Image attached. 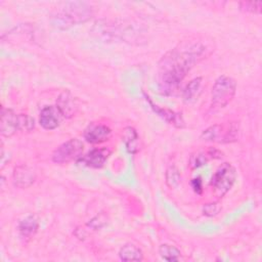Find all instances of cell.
Returning a JSON list of instances; mask_svg holds the SVG:
<instances>
[{"label": "cell", "mask_w": 262, "mask_h": 262, "mask_svg": "<svg viewBox=\"0 0 262 262\" xmlns=\"http://www.w3.org/2000/svg\"><path fill=\"white\" fill-rule=\"evenodd\" d=\"M211 50L201 39L187 40L166 52L159 61L158 83L163 94H173L188 72L210 55Z\"/></svg>", "instance_id": "6da1fadb"}, {"label": "cell", "mask_w": 262, "mask_h": 262, "mask_svg": "<svg viewBox=\"0 0 262 262\" xmlns=\"http://www.w3.org/2000/svg\"><path fill=\"white\" fill-rule=\"evenodd\" d=\"M92 14V7L86 2H67L53 12L51 23L55 28L66 30L88 20Z\"/></svg>", "instance_id": "7a4b0ae2"}, {"label": "cell", "mask_w": 262, "mask_h": 262, "mask_svg": "<svg viewBox=\"0 0 262 262\" xmlns=\"http://www.w3.org/2000/svg\"><path fill=\"white\" fill-rule=\"evenodd\" d=\"M236 82L229 76H220L215 81L211 93V111L218 112L225 107L234 97Z\"/></svg>", "instance_id": "3957f363"}, {"label": "cell", "mask_w": 262, "mask_h": 262, "mask_svg": "<svg viewBox=\"0 0 262 262\" xmlns=\"http://www.w3.org/2000/svg\"><path fill=\"white\" fill-rule=\"evenodd\" d=\"M236 179V172L234 167L229 163H223L217 171L214 173L211 185L214 188V192L218 198H222L226 194Z\"/></svg>", "instance_id": "277c9868"}, {"label": "cell", "mask_w": 262, "mask_h": 262, "mask_svg": "<svg viewBox=\"0 0 262 262\" xmlns=\"http://www.w3.org/2000/svg\"><path fill=\"white\" fill-rule=\"evenodd\" d=\"M238 127L235 123H228L227 125H213L203 131L201 138L206 141H213L219 143H230L237 139Z\"/></svg>", "instance_id": "5b68a950"}, {"label": "cell", "mask_w": 262, "mask_h": 262, "mask_svg": "<svg viewBox=\"0 0 262 262\" xmlns=\"http://www.w3.org/2000/svg\"><path fill=\"white\" fill-rule=\"evenodd\" d=\"M83 143L77 138H72L61 143L52 154V161L56 164H68L78 161L82 157Z\"/></svg>", "instance_id": "8992f818"}, {"label": "cell", "mask_w": 262, "mask_h": 262, "mask_svg": "<svg viewBox=\"0 0 262 262\" xmlns=\"http://www.w3.org/2000/svg\"><path fill=\"white\" fill-rule=\"evenodd\" d=\"M56 107L62 118L70 119L74 117L79 110L78 99L69 90H64L57 97Z\"/></svg>", "instance_id": "52a82bcc"}, {"label": "cell", "mask_w": 262, "mask_h": 262, "mask_svg": "<svg viewBox=\"0 0 262 262\" xmlns=\"http://www.w3.org/2000/svg\"><path fill=\"white\" fill-rule=\"evenodd\" d=\"M17 130H19V115H16L10 108L1 110L0 131L5 137L12 136Z\"/></svg>", "instance_id": "ba28073f"}, {"label": "cell", "mask_w": 262, "mask_h": 262, "mask_svg": "<svg viewBox=\"0 0 262 262\" xmlns=\"http://www.w3.org/2000/svg\"><path fill=\"white\" fill-rule=\"evenodd\" d=\"M112 134L111 129L103 124L98 123H91L87 126V128L84 130V138L87 142L96 144L106 141Z\"/></svg>", "instance_id": "9c48e42d"}, {"label": "cell", "mask_w": 262, "mask_h": 262, "mask_svg": "<svg viewBox=\"0 0 262 262\" xmlns=\"http://www.w3.org/2000/svg\"><path fill=\"white\" fill-rule=\"evenodd\" d=\"M110 155H111V150L107 147L93 148L89 152H87L85 156L81 157L78 161L87 167L97 169V168H101L104 165Z\"/></svg>", "instance_id": "30bf717a"}, {"label": "cell", "mask_w": 262, "mask_h": 262, "mask_svg": "<svg viewBox=\"0 0 262 262\" xmlns=\"http://www.w3.org/2000/svg\"><path fill=\"white\" fill-rule=\"evenodd\" d=\"M145 95V94H144ZM145 99L146 101L149 103L150 107L152 108V111L159 116L161 117L164 121H166L168 124H171L173 125L174 127L176 128H183L185 126L184 124V120L181 116L180 113H175L169 108H164V107H160L159 105L155 104L152 102V100L147 96L145 95Z\"/></svg>", "instance_id": "8fae6325"}, {"label": "cell", "mask_w": 262, "mask_h": 262, "mask_svg": "<svg viewBox=\"0 0 262 262\" xmlns=\"http://www.w3.org/2000/svg\"><path fill=\"white\" fill-rule=\"evenodd\" d=\"M61 115L56 106L46 105L40 112L39 123L46 130H53L59 126Z\"/></svg>", "instance_id": "7c38bea8"}, {"label": "cell", "mask_w": 262, "mask_h": 262, "mask_svg": "<svg viewBox=\"0 0 262 262\" xmlns=\"http://www.w3.org/2000/svg\"><path fill=\"white\" fill-rule=\"evenodd\" d=\"M13 184L19 188H27L31 186L35 179L36 174L32 168L27 165H19L13 171Z\"/></svg>", "instance_id": "4fadbf2b"}, {"label": "cell", "mask_w": 262, "mask_h": 262, "mask_svg": "<svg viewBox=\"0 0 262 262\" xmlns=\"http://www.w3.org/2000/svg\"><path fill=\"white\" fill-rule=\"evenodd\" d=\"M202 77H196L194 79H192L190 82H188V84L185 86L183 92H182V100L185 103H193L198 100L202 90Z\"/></svg>", "instance_id": "5bb4252c"}, {"label": "cell", "mask_w": 262, "mask_h": 262, "mask_svg": "<svg viewBox=\"0 0 262 262\" xmlns=\"http://www.w3.org/2000/svg\"><path fill=\"white\" fill-rule=\"evenodd\" d=\"M39 228V222L36 216L28 215L23 218L18 223L19 234L25 238H30L35 235Z\"/></svg>", "instance_id": "9a60e30c"}, {"label": "cell", "mask_w": 262, "mask_h": 262, "mask_svg": "<svg viewBox=\"0 0 262 262\" xmlns=\"http://www.w3.org/2000/svg\"><path fill=\"white\" fill-rule=\"evenodd\" d=\"M123 141L130 154H136L139 150V136L133 127H126L122 134Z\"/></svg>", "instance_id": "2e32d148"}, {"label": "cell", "mask_w": 262, "mask_h": 262, "mask_svg": "<svg viewBox=\"0 0 262 262\" xmlns=\"http://www.w3.org/2000/svg\"><path fill=\"white\" fill-rule=\"evenodd\" d=\"M119 257L123 261H141L143 259V254L137 246L126 244L120 249Z\"/></svg>", "instance_id": "e0dca14e"}, {"label": "cell", "mask_w": 262, "mask_h": 262, "mask_svg": "<svg viewBox=\"0 0 262 262\" xmlns=\"http://www.w3.org/2000/svg\"><path fill=\"white\" fill-rule=\"evenodd\" d=\"M159 254L164 260L169 261V262L179 261L180 257H181L180 251L176 247H174L172 245H168V244H163L160 246Z\"/></svg>", "instance_id": "ac0fdd59"}, {"label": "cell", "mask_w": 262, "mask_h": 262, "mask_svg": "<svg viewBox=\"0 0 262 262\" xmlns=\"http://www.w3.org/2000/svg\"><path fill=\"white\" fill-rule=\"evenodd\" d=\"M210 159H211V157L209 156L208 151L207 152L196 151V152H193L190 156L189 161H188V165L190 166L191 169H195V168H199L203 165H206Z\"/></svg>", "instance_id": "d6986e66"}, {"label": "cell", "mask_w": 262, "mask_h": 262, "mask_svg": "<svg viewBox=\"0 0 262 262\" xmlns=\"http://www.w3.org/2000/svg\"><path fill=\"white\" fill-rule=\"evenodd\" d=\"M180 173L175 166H170L166 171V183L169 187L174 188L180 183Z\"/></svg>", "instance_id": "ffe728a7"}, {"label": "cell", "mask_w": 262, "mask_h": 262, "mask_svg": "<svg viewBox=\"0 0 262 262\" xmlns=\"http://www.w3.org/2000/svg\"><path fill=\"white\" fill-rule=\"evenodd\" d=\"M239 9L244 12L249 13H257L261 12L262 2L261 1H242L238 3Z\"/></svg>", "instance_id": "44dd1931"}, {"label": "cell", "mask_w": 262, "mask_h": 262, "mask_svg": "<svg viewBox=\"0 0 262 262\" xmlns=\"http://www.w3.org/2000/svg\"><path fill=\"white\" fill-rule=\"evenodd\" d=\"M34 119L28 115H19V130L30 132L34 129Z\"/></svg>", "instance_id": "7402d4cb"}, {"label": "cell", "mask_w": 262, "mask_h": 262, "mask_svg": "<svg viewBox=\"0 0 262 262\" xmlns=\"http://www.w3.org/2000/svg\"><path fill=\"white\" fill-rule=\"evenodd\" d=\"M220 210H221V207L219 206L218 203H208V204L204 205V207H203L204 215L209 216V217L217 215Z\"/></svg>", "instance_id": "603a6c76"}, {"label": "cell", "mask_w": 262, "mask_h": 262, "mask_svg": "<svg viewBox=\"0 0 262 262\" xmlns=\"http://www.w3.org/2000/svg\"><path fill=\"white\" fill-rule=\"evenodd\" d=\"M190 183H191V187L193 188V190H194L196 193L201 194L202 191H203V182H202V179H201L200 177L193 178Z\"/></svg>", "instance_id": "cb8c5ba5"}]
</instances>
